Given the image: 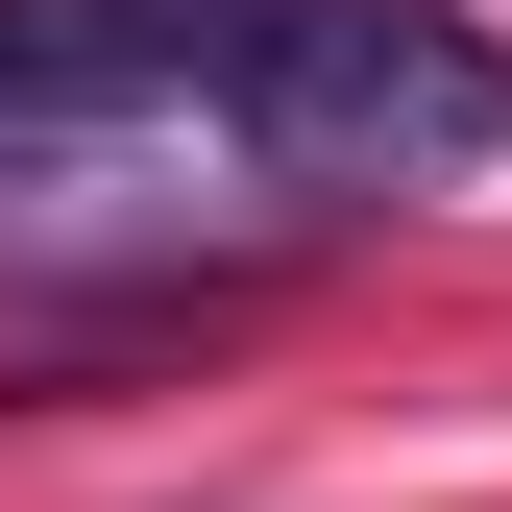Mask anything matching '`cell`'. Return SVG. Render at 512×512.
<instances>
[{
	"instance_id": "cell-2",
	"label": "cell",
	"mask_w": 512,
	"mask_h": 512,
	"mask_svg": "<svg viewBox=\"0 0 512 512\" xmlns=\"http://www.w3.org/2000/svg\"><path fill=\"white\" fill-rule=\"evenodd\" d=\"M293 0H0V171L25 147H220ZM244 171V147H220ZM269 196V171H244Z\"/></svg>"
},
{
	"instance_id": "cell-1",
	"label": "cell",
	"mask_w": 512,
	"mask_h": 512,
	"mask_svg": "<svg viewBox=\"0 0 512 512\" xmlns=\"http://www.w3.org/2000/svg\"><path fill=\"white\" fill-rule=\"evenodd\" d=\"M220 147L269 171L293 220H391V196H464V171L512 147V49L464 25V0H293Z\"/></svg>"
}]
</instances>
